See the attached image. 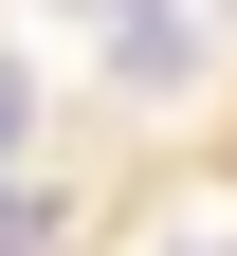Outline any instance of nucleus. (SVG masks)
Returning a JSON list of instances; mask_svg holds the SVG:
<instances>
[{
  "label": "nucleus",
  "mask_w": 237,
  "mask_h": 256,
  "mask_svg": "<svg viewBox=\"0 0 237 256\" xmlns=\"http://www.w3.org/2000/svg\"><path fill=\"white\" fill-rule=\"evenodd\" d=\"M164 256H237V220H201V238H164Z\"/></svg>",
  "instance_id": "2"
},
{
  "label": "nucleus",
  "mask_w": 237,
  "mask_h": 256,
  "mask_svg": "<svg viewBox=\"0 0 237 256\" xmlns=\"http://www.w3.org/2000/svg\"><path fill=\"white\" fill-rule=\"evenodd\" d=\"M91 37H110V74H128V92H183V74H201V18H183V0H110Z\"/></svg>",
  "instance_id": "1"
},
{
  "label": "nucleus",
  "mask_w": 237,
  "mask_h": 256,
  "mask_svg": "<svg viewBox=\"0 0 237 256\" xmlns=\"http://www.w3.org/2000/svg\"><path fill=\"white\" fill-rule=\"evenodd\" d=\"M0 146H18V74H0Z\"/></svg>",
  "instance_id": "3"
}]
</instances>
